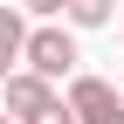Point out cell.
<instances>
[{
	"label": "cell",
	"mask_w": 124,
	"mask_h": 124,
	"mask_svg": "<svg viewBox=\"0 0 124 124\" xmlns=\"http://www.w3.org/2000/svg\"><path fill=\"white\" fill-rule=\"evenodd\" d=\"M69 110H76V124H124V90L76 69L69 76Z\"/></svg>",
	"instance_id": "6da1fadb"
},
{
	"label": "cell",
	"mask_w": 124,
	"mask_h": 124,
	"mask_svg": "<svg viewBox=\"0 0 124 124\" xmlns=\"http://www.w3.org/2000/svg\"><path fill=\"white\" fill-rule=\"evenodd\" d=\"M117 90H124V83H117Z\"/></svg>",
	"instance_id": "9c48e42d"
},
{
	"label": "cell",
	"mask_w": 124,
	"mask_h": 124,
	"mask_svg": "<svg viewBox=\"0 0 124 124\" xmlns=\"http://www.w3.org/2000/svg\"><path fill=\"white\" fill-rule=\"evenodd\" d=\"M21 124H76V110L55 97V103H41V110H35V117H21Z\"/></svg>",
	"instance_id": "8992f818"
},
{
	"label": "cell",
	"mask_w": 124,
	"mask_h": 124,
	"mask_svg": "<svg viewBox=\"0 0 124 124\" xmlns=\"http://www.w3.org/2000/svg\"><path fill=\"white\" fill-rule=\"evenodd\" d=\"M28 14H69V0H21Z\"/></svg>",
	"instance_id": "52a82bcc"
},
{
	"label": "cell",
	"mask_w": 124,
	"mask_h": 124,
	"mask_svg": "<svg viewBox=\"0 0 124 124\" xmlns=\"http://www.w3.org/2000/svg\"><path fill=\"white\" fill-rule=\"evenodd\" d=\"M0 90H7V110H14V117H35L41 103H55V90H48V76H41V69H14Z\"/></svg>",
	"instance_id": "3957f363"
},
{
	"label": "cell",
	"mask_w": 124,
	"mask_h": 124,
	"mask_svg": "<svg viewBox=\"0 0 124 124\" xmlns=\"http://www.w3.org/2000/svg\"><path fill=\"white\" fill-rule=\"evenodd\" d=\"M21 62L55 83V76H76L83 55H76V35H69V28H28V55H21Z\"/></svg>",
	"instance_id": "7a4b0ae2"
},
{
	"label": "cell",
	"mask_w": 124,
	"mask_h": 124,
	"mask_svg": "<svg viewBox=\"0 0 124 124\" xmlns=\"http://www.w3.org/2000/svg\"><path fill=\"white\" fill-rule=\"evenodd\" d=\"M21 55H28V21H21V7H0V83L14 76Z\"/></svg>",
	"instance_id": "277c9868"
},
{
	"label": "cell",
	"mask_w": 124,
	"mask_h": 124,
	"mask_svg": "<svg viewBox=\"0 0 124 124\" xmlns=\"http://www.w3.org/2000/svg\"><path fill=\"white\" fill-rule=\"evenodd\" d=\"M0 124H21V117H7V110H0Z\"/></svg>",
	"instance_id": "ba28073f"
},
{
	"label": "cell",
	"mask_w": 124,
	"mask_h": 124,
	"mask_svg": "<svg viewBox=\"0 0 124 124\" xmlns=\"http://www.w3.org/2000/svg\"><path fill=\"white\" fill-rule=\"evenodd\" d=\"M110 14H117V0H69L76 28H110Z\"/></svg>",
	"instance_id": "5b68a950"
}]
</instances>
